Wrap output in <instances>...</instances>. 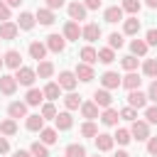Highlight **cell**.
<instances>
[{
    "instance_id": "cell-6",
    "label": "cell",
    "mask_w": 157,
    "mask_h": 157,
    "mask_svg": "<svg viewBox=\"0 0 157 157\" xmlns=\"http://www.w3.org/2000/svg\"><path fill=\"white\" fill-rule=\"evenodd\" d=\"M74 74H76V78L78 81H83V83H88V81H93L96 78V74H93V66L91 64H76V69H74Z\"/></svg>"
},
{
    "instance_id": "cell-49",
    "label": "cell",
    "mask_w": 157,
    "mask_h": 157,
    "mask_svg": "<svg viewBox=\"0 0 157 157\" xmlns=\"http://www.w3.org/2000/svg\"><path fill=\"white\" fill-rule=\"evenodd\" d=\"M147 155L157 157V137H147Z\"/></svg>"
},
{
    "instance_id": "cell-47",
    "label": "cell",
    "mask_w": 157,
    "mask_h": 157,
    "mask_svg": "<svg viewBox=\"0 0 157 157\" xmlns=\"http://www.w3.org/2000/svg\"><path fill=\"white\" fill-rule=\"evenodd\" d=\"M145 42H147V47H157V29H155V27H152V29H147Z\"/></svg>"
},
{
    "instance_id": "cell-56",
    "label": "cell",
    "mask_w": 157,
    "mask_h": 157,
    "mask_svg": "<svg viewBox=\"0 0 157 157\" xmlns=\"http://www.w3.org/2000/svg\"><path fill=\"white\" fill-rule=\"evenodd\" d=\"M113 157H130V155H128V152H125V150H118V152H115V155H113Z\"/></svg>"
},
{
    "instance_id": "cell-40",
    "label": "cell",
    "mask_w": 157,
    "mask_h": 157,
    "mask_svg": "<svg viewBox=\"0 0 157 157\" xmlns=\"http://www.w3.org/2000/svg\"><path fill=\"white\" fill-rule=\"evenodd\" d=\"M123 44H125V39H123L120 32H110L108 34V47L110 49H123Z\"/></svg>"
},
{
    "instance_id": "cell-34",
    "label": "cell",
    "mask_w": 157,
    "mask_h": 157,
    "mask_svg": "<svg viewBox=\"0 0 157 157\" xmlns=\"http://www.w3.org/2000/svg\"><path fill=\"white\" fill-rule=\"evenodd\" d=\"M15 132H17V123H15V118H7V120H2V123H0V135L12 137Z\"/></svg>"
},
{
    "instance_id": "cell-9",
    "label": "cell",
    "mask_w": 157,
    "mask_h": 157,
    "mask_svg": "<svg viewBox=\"0 0 157 157\" xmlns=\"http://www.w3.org/2000/svg\"><path fill=\"white\" fill-rule=\"evenodd\" d=\"M103 20L108 25H115V22H123V7L120 5H110L103 10Z\"/></svg>"
},
{
    "instance_id": "cell-16",
    "label": "cell",
    "mask_w": 157,
    "mask_h": 157,
    "mask_svg": "<svg viewBox=\"0 0 157 157\" xmlns=\"http://www.w3.org/2000/svg\"><path fill=\"white\" fill-rule=\"evenodd\" d=\"M93 103H96L98 108H110V103H113L110 91H108V88H98V91L93 93Z\"/></svg>"
},
{
    "instance_id": "cell-54",
    "label": "cell",
    "mask_w": 157,
    "mask_h": 157,
    "mask_svg": "<svg viewBox=\"0 0 157 157\" xmlns=\"http://www.w3.org/2000/svg\"><path fill=\"white\" fill-rule=\"evenodd\" d=\"M12 157H32V152H29V150H15Z\"/></svg>"
},
{
    "instance_id": "cell-20",
    "label": "cell",
    "mask_w": 157,
    "mask_h": 157,
    "mask_svg": "<svg viewBox=\"0 0 157 157\" xmlns=\"http://www.w3.org/2000/svg\"><path fill=\"white\" fill-rule=\"evenodd\" d=\"M81 37H83L86 42H96V39L101 37V27H98L96 22H88V25L81 27Z\"/></svg>"
},
{
    "instance_id": "cell-17",
    "label": "cell",
    "mask_w": 157,
    "mask_h": 157,
    "mask_svg": "<svg viewBox=\"0 0 157 157\" xmlns=\"http://www.w3.org/2000/svg\"><path fill=\"white\" fill-rule=\"evenodd\" d=\"M7 115L10 118H27V103L25 101H12L10 105H7Z\"/></svg>"
},
{
    "instance_id": "cell-45",
    "label": "cell",
    "mask_w": 157,
    "mask_h": 157,
    "mask_svg": "<svg viewBox=\"0 0 157 157\" xmlns=\"http://www.w3.org/2000/svg\"><path fill=\"white\" fill-rule=\"evenodd\" d=\"M118 113H120V118H123V120H130V123H132V120H137V110H135V108H130V105H125V108H123V110H118Z\"/></svg>"
},
{
    "instance_id": "cell-28",
    "label": "cell",
    "mask_w": 157,
    "mask_h": 157,
    "mask_svg": "<svg viewBox=\"0 0 157 157\" xmlns=\"http://www.w3.org/2000/svg\"><path fill=\"white\" fill-rule=\"evenodd\" d=\"M140 32V20H137V15H132V17H128V20H123V34H137Z\"/></svg>"
},
{
    "instance_id": "cell-51",
    "label": "cell",
    "mask_w": 157,
    "mask_h": 157,
    "mask_svg": "<svg viewBox=\"0 0 157 157\" xmlns=\"http://www.w3.org/2000/svg\"><path fill=\"white\" fill-rule=\"evenodd\" d=\"M47 7L49 10H61L64 7V0H47Z\"/></svg>"
},
{
    "instance_id": "cell-14",
    "label": "cell",
    "mask_w": 157,
    "mask_h": 157,
    "mask_svg": "<svg viewBox=\"0 0 157 157\" xmlns=\"http://www.w3.org/2000/svg\"><path fill=\"white\" fill-rule=\"evenodd\" d=\"M27 52H29V56H32V59L42 61V59H47V52H49V49H47V44H44V42H37V39H34V42H29V49H27Z\"/></svg>"
},
{
    "instance_id": "cell-19",
    "label": "cell",
    "mask_w": 157,
    "mask_h": 157,
    "mask_svg": "<svg viewBox=\"0 0 157 157\" xmlns=\"http://www.w3.org/2000/svg\"><path fill=\"white\" fill-rule=\"evenodd\" d=\"M15 91H17V81H15V76H0V93L2 96H15Z\"/></svg>"
},
{
    "instance_id": "cell-52",
    "label": "cell",
    "mask_w": 157,
    "mask_h": 157,
    "mask_svg": "<svg viewBox=\"0 0 157 157\" xmlns=\"http://www.w3.org/2000/svg\"><path fill=\"white\" fill-rule=\"evenodd\" d=\"M83 5H86V10H98L101 0H83Z\"/></svg>"
},
{
    "instance_id": "cell-39",
    "label": "cell",
    "mask_w": 157,
    "mask_h": 157,
    "mask_svg": "<svg viewBox=\"0 0 157 157\" xmlns=\"http://www.w3.org/2000/svg\"><path fill=\"white\" fill-rule=\"evenodd\" d=\"M29 152H32V157H49V147L44 142H39V140L29 145Z\"/></svg>"
},
{
    "instance_id": "cell-4",
    "label": "cell",
    "mask_w": 157,
    "mask_h": 157,
    "mask_svg": "<svg viewBox=\"0 0 157 157\" xmlns=\"http://www.w3.org/2000/svg\"><path fill=\"white\" fill-rule=\"evenodd\" d=\"M44 44H47V49L54 52V54H61V52L66 49V39H64V34H49Z\"/></svg>"
},
{
    "instance_id": "cell-29",
    "label": "cell",
    "mask_w": 157,
    "mask_h": 157,
    "mask_svg": "<svg viewBox=\"0 0 157 157\" xmlns=\"http://www.w3.org/2000/svg\"><path fill=\"white\" fill-rule=\"evenodd\" d=\"M42 93H44V98H49V101H56V98H61V86H59L56 81H49V83L42 88Z\"/></svg>"
},
{
    "instance_id": "cell-46",
    "label": "cell",
    "mask_w": 157,
    "mask_h": 157,
    "mask_svg": "<svg viewBox=\"0 0 157 157\" xmlns=\"http://www.w3.org/2000/svg\"><path fill=\"white\" fill-rule=\"evenodd\" d=\"M145 120H147L150 125H157V105L145 108Z\"/></svg>"
},
{
    "instance_id": "cell-48",
    "label": "cell",
    "mask_w": 157,
    "mask_h": 157,
    "mask_svg": "<svg viewBox=\"0 0 157 157\" xmlns=\"http://www.w3.org/2000/svg\"><path fill=\"white\" fill-rule=\"evenodd\" d=\"M147 101H155L157 103V78H152V83L147 88Z\"/></svg>"
},
{
    "instance_id": "cell-15",
    "label": "cell",
    "mask_w": 157,
    "mask_h": 157,
    "mask_svg": "<svg viewBox=\"0 0 157 157\" xmlns=\"http://www.w3.org/2000/svg\"><path fill=\"white\" fill-rule=\"evenodd\" d=\"M140 83H142V78H140V74H135V71H128L125 76H120V86L128 88V91L140 88Z\"/></svg>"
},
{
    "instance_id": "cell-8",
    "label": "cell",
    "mask_w": 157,
    "mask_h": 157,
    "mask_svg": "<svg viewBox=\"0 0 157 157\" xmlns=\"http://www.w3.org/2000/svg\"><path fill=\"white\" fill-rule=\"evenodd\" d=\"M66 10H69V17H71V20H76V22L86 20V12H88V10H86V5H83V2H78V0L69 2V7H66Z\"/></svg>"
},
{
    "instance_id": "cell-26",
    "label": "cell",
    "mask_w": 157,
    "mask_h": 157,
    "mask_svg": "<svg viewBox=\"0 0 157 157\" xmlns=\"http://www.w3.org/2000/svg\"><path fill=\"white\" fill-rule=\"evenodd\" d=\"M34 25H37V20H34V15H32V12H27V10H25V12H20V17H17V27H20V29L29 32Z\"/></svg>"
},
{
    "instance_id": "cell-24",
    "label": "cell",
    "mask_w": 157,
    "mask_h": 157,
    "mask_svg": "<svg viewBox=\"0 0 157 157\" xmlns=\"http://www.w3.org/2000/svg\"><path fill=\"white\" fill-rule=\"evenodd\" d=\"M81 115L86 118V120H96L98 118V105L93 103V101H81Z\"/></svg>"
},
{
    "instance_id": "cell-50",
    "label": "cell",
    "mask_w": 157,
    "mask_h": 157,
    "mask_svg": "<svg viewBox=\"0 0 157 157\" xmlns=\"http://www.w3.org/2000/svg\"><path fill=\"white\" fill-rule=\"evenodd\" d=\"M7 20H10V7L0 0V22H7Z\"/></svg>"
},
{
    "instance_id": "cell-12",
    "label": "cell",
    "mask_w": 157,
    "mask_h": 157,
    "mask_svg": "<svg viewBox=\"0 0 157 157\" xmlns=\"http://www.w3.org/2000/svg\"><path fill=\"white\" fill-rule=\"evenodd\" d=\"M34 20H37L39 25H44V27H49V25H54V20H56V15H54V10H49V7H39V10L34 12Z\"/></svg>"
},
{
    "instance_id": "cell-59",
    "label": "cell",
    "mask_w": 157,
    "mask_h": 157,
    "mask_svg": "<svg viewBox=\"0 0 157 157\" xmlns=\"http://www.w3.org/2000/svg\"><path fill=\"white\" fill-rule=\"evenodd\" d=\"M96 157H98V155H96Z\"/></svg>"
},
{
    "instance_id": "cell-57",
    "label": "cell",
    "mask_w": 157,
    "mask_h": 157,
    "mask_svg": "<svg viewBox=\"0 0 157 157\" xmlns=\"http://www.w3.org/2000/svg\"><path fill=\"white\" fill-rule=\"evenodd\" d=\"M147 2V7H152V10H157V0H145Z\"/></svg>"
},
{
    "instance_id": "cell-58",
    "label": "cell",
    "mask_w": 157,
    "mask_h": 157,
    "mask_svg": "<svg viewBox=\"0 0 157 157\" xmlns=\"http://www.w3.org/2000/svg\"><path fill=\"white\" fill-rule=\"evenodd\" d=\"M2 66H5V64H2V56H0V69H2Z\"/></svg>"
},
{
    "instance_id": "cell-27",
    "label": "cell",
    "mask_w": 157,
    "mask_h": 157,
    "mask_svg": "<svg viewBox=\"0 0 157 157\" xmlns=\"http://www.w3.org/2000/svg\"><path fill=\"white\" fill-rule=\"evenodd\" d=\"M25 128H27L29 132H39V130L44 128V118H42L39 113H34V115H27V120H25Z\"/></svg>"
},
{
    "instance_id": "cell-37",
    "label": "cell",
    "mask_w": 157,
    "mask_h": 157,
    "mask_svg": "<svg viewBox=\"0 0 157 157\" xmlns=\"http://www.w3.org/2000/svg\"><path fill=\"white\" fill-rule=\"evenodd\" d=\"M98 61H101V64H113V61H115V49H110V47L98 49Z\"/></svg>"
},
{
    "instance_id": "cell-18",
    "label": "cell",
    "mask_w": 157,
    "mask_h": 157,
    "mask_svg": "<svg viewBox=\"0 0 157 157\" xmlns=\"http://www.w3.org/2000/svg\"><path fill=\"white\" fill-rule=\"evenodd\" d=\"M17 32H20V27H17V22H0V39H15L17 37Z\"/></svg>"
},
{
    "instance_id": "cell-41",
    "label": "cell",
    "mask_w": 157,
    "mask_h": 157,
    "mask_svg": "<svg viewBox=\"0 0 157 157\" xmlns=\"http://www.w3.org/2000/svg\"><path fill=\"white\" fill-rule=\"evenodd\" d=\"M137 64H140V59H137V56H132V54H128V56H123V59H120V66H123L125 71H135V69H137Z\"/></svg>"
},
{
    "instance_id": "cell-22",
    "label": "cell",
    "mask_w": 157,
    "mask_h": 157,
    "mask_svg": "<svg viewBox=\"0 0 157 157\" xmlns=\"http://www.w3.org/2000/svg\"><path fill=\"white\" fill-rule=\"evenodd\" d=\"M71 125H74V118H71L69 110L56 113V118H54V128H56V130H71Z\"/></svg>"
},
{
    "instance_id": "cell-35",
    "label": "cell",
    "mask_w": 157,
    "mask_h": 157,
    "mask_svg": "<svg viewBox=\"0 0 157 157\" xmlns=\"http://www.w3.org/2000/svg\"><path fill=\"white\" fill-rule=\"evenodd\" d=\"M64 155H66V157H86V147H83L81 142H71V145H66Z\"/></svg>"
},
{
    "instance_id": "cell-1",
    "label": "cell",
    "mask_w": 157,
    "mask_h": 157,
    "mask_svg": "<svg viewBox=\"0 0 157 157\" xmlns=\"http://www.w3.org/2000/svg\"><path fill=\"white\" fill-rule=\"evenodd\" d=\"M34 78H37L34 69H29V66H25V64H22L20 69H15V81H17V86H27V88H32Z\"/></svg>"
},
{
    "instance_id": "cell-53",
    "label": "cell",
    "mask_w": 157,
    "mask_h": 157,
    "mask_svg": "<svg viewBox=\"0 0 157 157\" xmlns=\"http://www.w3.org/2000/svg\"><path fill=\"white\" fill-rule=\"evenodd\" d=\"M5 152H10V142H7V137H0V155H5Z\"/></svg>"
},
{
    "instance_id": "cell-5",
    "label": "cell",
    "mask_w": 157,
    "mask_h": 157,
    "mask_svg": "<svg viewBox=\"0 0 157 157\" xmlns=\"http://www.w3.org/2000/svg\"><path fill=\"white\" fill-rule=\"evenodd\" d=\"M2 64H5L7 69H20V66H22V54H20L17 49H7V52L2 54Z\"/></svg>"
},
{
    "instance_id": "cell-33",
    "label": "cell",
    "mask_w": 157,
    "mask_h": 157,
    "mask_svg": "<svg viewBox=\"0 0 157 157\" xmlns=\"http://www.w3.org/2000/svg\"><path fill=\"white\" fill-rule=\"evenodd\" d=\"M42 101H44V93H42L39 88H29L27 96H25V103H27V105H39Z\"/></svg>"
},
{
    "instance_id": "cell-43",
    "label": "cell",
    "mask_w": 157,
    "mask_h": 157,
    "mask_svg": "<svg viewBox=\"0 0 157 157\" xmlns=\"http://www.w3.org/2000/svg\"><path fill=\"white\" fill-rule=\"evenodd\" d=\"M81 135H83V137H96V135H98L96 123H93V120H86V123L81 125Z\"/></svg>"
},
{
    "instance_id": "cell-25",
    "label": "cell",
    "mask_w": 157,
    "mask_h": 157,
    "mask_svg": "<svg viewBox=\"0 0 157 157\" xmlns=\"http://www.w3.org/2000/svg\"><path fill=\"white\" fill-rule=\"evenodd\" d=\"M56 140H59V130H56V128H42V130H39V142H44L47 147L54 145Z\"/></svg>"
},
{
    "instance_id": "cell-32",
    "label": "cell",
    "mask_w": 157,
    "mask_h": 157,
    "mask_svg": "<svg viewBox=\"0 0 157 157\" xmlns=\"http://www.w3.org/2000/svg\"><path fill=\"white\" fill-rule=\"evenodd\" d=\"M147 49H150V47H147L145 39H132V42H130V52H132V56H145Z\"/></svg>"
},
{
    "instance_id": "cell-10",
    "label": "cell",
    "mask_w": 157,
    "mask_h": 157,
    "mask_svg": "<svg viewBox=\"0 0 157 157\" xmlns=\"http://www.w3.org/2000/svg\"><path fill=\"white\" fill-rule=\"evenodd\" d=\"M56 83H59L64 91H74V88H76V83H78V78H76V74H74V71H61Z\"/></svg>"
},
{
    "instance_id": "cell-36",
    "label": "cell",
    "mask_w": 157,
    "mask_h": 157,
    "mask_svg": "<svg viewBox=\"0 0 157 157\" xmlns=\"http://www.w3.org/2000/svg\"><path fill=\"white\" fill-rule=\"evenodd\" d=\"M142 74L147 78H157V59H145L142 61Z\"/></svg>"
},
{
    "instance_id": "cell-31",
    "label": "cell",
    "mask_w": 157,
    "mask_h": 157,
    "mask_svg": "<svg viewBox=\"0 0 157 157\" xmlns=\"http://www.w3.org/2000/svg\"><path fill=\"white\" fill-rule=\"evenodd\" d=\"M64 105H66V110H78V108H81V96L74 93V91H69V93L64 96Z\"/></svg>"
},
{
    "instance_id": "cell-30",
    "label": "cell",
    "mask_w": 157,
    "mask_h": 157,
    "mask_svg": "<svg viewBox=\"0 0 157 157\" xmlns=\"http://www.w3.org/2000/svg\"><path fill=\"white\" fill-rule=\"evenodd\" d=\"M78 56H81V61H83V64H96V61H98V52H96L91 44H86V47L78 52Z\"/></svg>"
},
{
    "instance_id": "cell-23",
    "label": "cell",
    "mask_w": 157,
    "mask_h": 157,
    "mask_svg": "<svg viewBox=\"0 0 157 157\" xmlns=\"http://www.w3.org/2000/svg\"><path fill=\"white\" fill-rule=\"evenodd\" d=\"M34 74H37L39 78H52V76H54V64H52V61H47V59H42V61H37Z\"/></svg>"
},
{
    "instance_id": "cell-3",
    "label": "cell",
    "mask_w": 157,
    "mask_h": 157,
    "mask_svg": "<svg viewBox=\"0 0 157 157\" xmlns=\"http://www.w3.org/2000/svg\"><path fill=\"white\" fill-rule=\"evenodd\" d=\"M128 105H130V108H135V110L145 108V105H147V93H142L140 88L128 91Z\"/></svg>"
},
{
    "instance_id": "cell-44",
    "label": "cell",
    "mask_w": 157,
    "mask_h": 157,
    "mask_svg": "<svg viewBox=\"0 0 157 157\" xmlns=\"http://www.w3.org/2000/svg\"><path fill=\"white\" fill-rule=\"evenodd\" d=\"M120 7H123V12H130V15H137L142 5H140V0H123V5H120Z\"/></svg>"
},
{
    "instance_id": "cell-38",
    "label": "cell",
    "mask_w": 157,
    "mask_h": 157,
    "mask_svg": "<svg viewBox=\"0 0 157 157\" xmlns=\"http://www.w3.org/2000/svg\"><path fill=\"white\" fill-rule=\"evenodd\" d=\"M39 115L44 118V120H54L56 118V105L49 101V103H42V108H39Z\"/></svg>"
},
{
    "instance_id": "cell-42",
    "label": "cell",
    "mask_w": 157,
    "mask_h": 157,
    "mask_svg": "<svg viewBox=\"0 0 157 157\" xmlns=\"http://www.w3.org/2000/svg\"><path fill=\"white\" fill-rule=\"evenodd\" d=\"M113 140H115L118 145H128V142L132 140V135H130V130H125V128H118V130H115V135H113Z\"/></svg>"
},
{
    "instance_id": "cell-55",
    "label": "cell",
    "mask_w": 157,
    "mask_h": 157,
    "mask_svg": "<svg viewBox=\"0 0 157 157\" xmlns=\"http://www.w3.org/2000/svg\"><path fill=\"white\" fill-rule=\"evenodd\" d=\"M2 2H5L7 7H20V2H22V0H2Z\"/></svg>"
},
{
    "instance_id": "cell-21",
    "label": "cell",
    "mask_w": 157,
    "mask_h": 157,
    "mask_svg": "<svg viewBox=\"0 0 157 157\" xmlns=\"http://www.w3.org/2000/svg\"><path fill=\"white\" fill-rule=\"evenodd\" d=\"M101 86H103V88H108V91L120 88V76H118L115 71H105V74L101 76Z\"/></svg>"
},
{
    "instance_id": "cell-11",
    "label": "cell",
    "mask_w": 157,
    "mask_h": 157,
    "mask_svg": "<svg viewBox=\"0 0 157 157\" xmlns=\"http://www.w3.org/2000/svg\"><path fill=\"white\" fill-rule=\"evenodd\" d=\"M98 118H101V123H103V125L115 128V125H118V120H120V113H118V110L110 105V108H103V113H101Z\"/></svg>"
},
{
    "instance_id": "cell-13",
    "label": "cell",
    "mask_w": 157,
    "mask_h": 157,
    "mask_svg": "<svg viewBox=\"0 0 157 157\" xmlns=\"http://www.w3.org/2000/svg\"><path fill=\"white\" fill-rule=\"evenodd\" d=\"M81 37V27H78V22L76 20H69L66 25H64V39L66 42H76Z\"/></svg>"
},
{
    "instance_id": "cell-7",
    "label": "cell",
    "mask_w": 157,
    "mask_h": 157,
    "mask_svg": "<svg viewBox=\"0 0 157 157\" xmlns=\"http://www.w3.org/2000/svg\"><path fill=\"white\" fill-rule=\"evenodd\" d=\"M93 140H96V150H98V152H110L113 145H115L113 135H108V132H98Z\"/></svg>"
},
{
    "instance_id": "cell-2",
    "label": "cell",
    "mask_w": 157,
    "mask_h": 157,
    "mask_svg": "<svg viewBox=\"0 0 157 157\" xmlns=\"http://www.w3.org/2000/svg\"><path fill=\"white\" fill-rule=\"evenodd\" d=\"M130 135H132L137 142H140V140H147V137H150V123H147V120H132Z\"/></svg>"
}]
</instances>
